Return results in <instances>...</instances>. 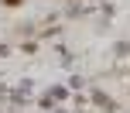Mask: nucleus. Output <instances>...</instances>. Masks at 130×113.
Wrapping results in <instances>:
<instances>
[{"label": "nucleus", "mask_w": 130, "mask_h": 113, "mask_svg": "<svg viewBox=\"0 0 130 113\" xmlns=\"http://www.w3.org/2000/svg\"><path fill=\"white\" fill-rule=\"evenodd\" d=\"M0 4H4V7H21L24 0H0Z\"/></svg>", "instance_id": "f257e3e1"}]
</instances>
